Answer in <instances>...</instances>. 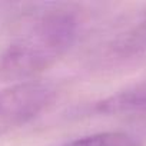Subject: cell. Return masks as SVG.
Masks as SVG:
<instances>
[{
  "label": "cell",
  "instance_id": "1",
  "mask_svg": "<svg viewBox=\"0 0 146 146\" xmlns=\"http://www.w3.org/2000/svg\"><path fill=\"white\" fill-rule=\"evenodd\" d=\"M79 20L66 9L46 10L0 56V78L13 83L36 80L75 44Z\"/></svg>",
  "mask_w": 146,
  "mask_h": 146
},
{
  "label": "cell",
  "instance_id": "2",
  "mask_svg": "<svg viewBox=\"0 0 146 146\" xmlns=\"http://www.w3.org/2000/svg\"><path fill=\"white\" fill-rule=\"evenodd\" d=\"M54 98L56 88L37 79L0 89V137L32 122Z\"/></svg>",
  "mask_w": 146,
  "mask_h": 146
},
{
  "label": "cell",
  "instance_id": "3",
  "mask_svg": "<svg viewBox=\"0 0 146 146\" xmlns=\"http://www.w3.org/2000/svg\"><path fill=\"white\" fill-rule=\"evenodd\" d=\"M98 113L130 115L146 117V88L125 90L112 95L95 105Z\"/></svg>",
  "mask_w": 146,
  "mask_h": 146
},
{
  "label": "cell",
  "instance_id": "4",
  "mask_svg": "<svg viewBox=\"0 0 146 146\" xmlns=\"http://www.w3.org/2000/svg\"><path fill=\"white\" fill-rule=\"evenodd\" d=\"M113 50L120 56H133L146 52V10L117 36L113 43Z\"/></svg>",
  "mask_w": 146,
  "mask_h": 146
},
{
  "label": "cell",
  "instance_id": "5",
  "mask_svg": "<svg viewBox=\"0 0 146 146\" xmlns=\"http://www.w3.org/2000/svg\"><path fill=\"white\" fill-rule=\"evenodd\" d=\"M46 146H142V143L126 132H99Z\"/></svg>",
  "mask_w": 146,
  "mask_h": 146
}]
</instances>
